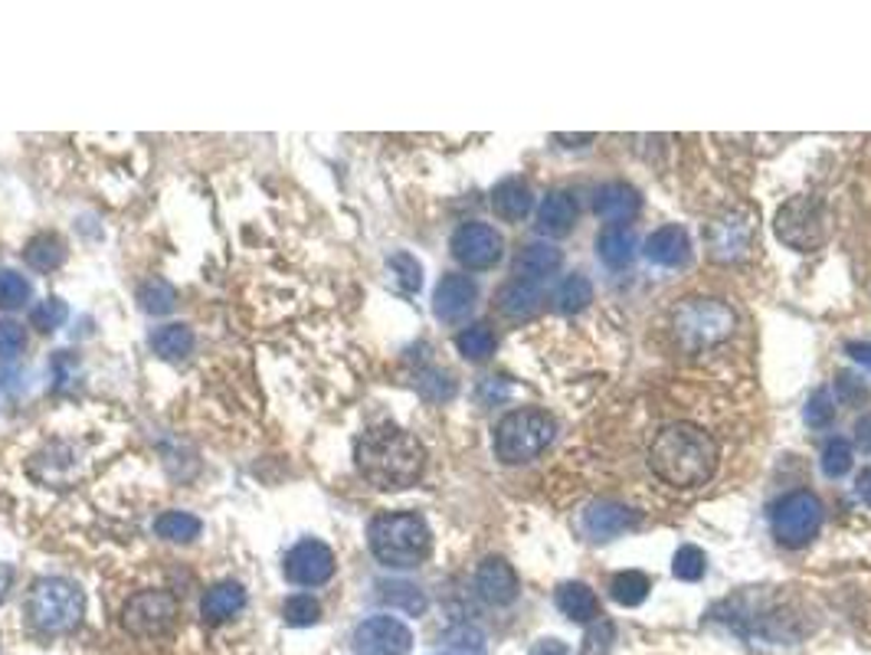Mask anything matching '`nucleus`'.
Masks as SVG:
<instances>
[{
    "instance_id": "1",
    "label": "nucleus",
    "mask_w": 871,
    "mask_h": 655,
    "mask_svg": "<svg viewBox=\"0 0 871 655\" xmlns=\"http://www.w3.org/2000/svg\"><path fill=\"white\" fill-rule=\"evenodd\" d=\"M357 473L380 492H404L416 485L426 469V446L394 423H377L364 429L354 443Z\"/></svg>"
},
{
    "instance_id": "2",
    "label": "nucleus",
    "mask_w": 871,
    "mask_h": 655,
    "mask_svg": "<svg viewBox=\"0 0 871 655\" xmlns=\"http://www.w3.org/2000/svg\"><path fill=\"white\" fill-rule=\"evenodd\" d=\"M649 466L672 488H697L717 469V443L701 426L672 423L652 439Z\"/></svg>"
},
{
    "instance_id": "3",
    "label": "nucleus",
    "mask_w": 871,
    "mask_h": 655,
    "mask_svg": "<svg viewBox=\"0 0 871 655\" xmlns=\"http://www.w3.org/2000/svg\"><path fill=\"white\" fill-rule=\"evenodd\" d=\"M367 544H370V554L384 567L413 570L429 557L433 535H429V525L416 512H384L370 522Z\"/></svg>"
},
{
    "instance_id": "4",
    "label": "nucleus",
    "mask_w": 871,
    "mask_h": 655,
    "mask_svg": "<svg viewBox=\"0 0 871 655\" xmlns=\"http://www.w3.org/2000/svg\"><path fill=\"white\" fill-rule=\"evenodd\" d=\"M734 331H738V311L721 298L692 296L682 298L672 308V335L679 348L689 355H701L724 345L728 338H734Z\"/></svg>"
},
{
    "instance_id": "5",
    "label": "nucleus",
    "mask_w": 871,
    "mask_h": 655,
    "mask_svg": "<svg viewBox=\"0 0 871 655\" xmlns=\"http://www.w3.org/2000/svg\"><path fill=\"white\" fill-rule=\"evenodd\" d=\"M86 594L66 577H43L27 594V616L40 633L62 636L82 623Z\"/></svg>"
},
{
    "instance_id": "6",
    "label": "nucleus",
    "mask_w": 871,
    "mask_h": 655,
    "mask_svg": "<svg viewBox=\"0 0 871 655\" xmlns=\"http://www.w3.org/2000/svg\"><path fill=\"white\" fill-rule=\"evenodd\" d=\"M557 436V419L547 410H512L495 426V456L508 466L531 463Z\"/></svg>"
},
{
    "instance_id": "7",
    "label": "nucleus",
    "mask_w": 871,
    "mask_h": 655,
    "mask_svg": "<svg viewBox=\"0 0 871 655\" xmlns=\"http://www.w3.org/2000/svg\"><path fill=\"white\" fill-rule=\"evenodd\" d=\"M773 234L783 246L796 249V252H815L825 239H829V214L825 204L813 193H800L790 197L776 217H773Z\"/></svg>"
},
{
    "instance_id": "8",
    "label": "nucleus",
    "mask_w": 871,
    "mask_h": 655,
    "mask_svg": "<svg viewBox=\"0 0 871 655\" xmlns=\"http://www.w3.org/2000/svg\"><path fill=\"white\" fill-rule=\"evenodd\" d=\"M822 525V505L813 492H790L773 502L770 508V528L773 537L786 547H803L819 535Z\"/></svg>"
},
{
    "instance_id": "9",
    "label": "nucleus",
    "mask_w": 871,
    "mask_h": 655,
    "mask_svg": "<svg viewBox=\"0 0 871 655\" xmlns=\"http://www.w3.org/2000/svg\"><path fill=\"white\" fill-rule=\"evenodd\" d=\"M704 239H707L711 259H717V262H741L754 249L756 214L751 207H728V210H721L707 224Z\"/></svg>"
},
{
    "instance_id": "10",
    "label": "nucleus",
    "mask_w": 871,
    "mask_h": 655,
    "mask_svg": "<svg viewBox=\"0 0 871 655\" xmlns=\"http://www.w3.org/2000/svg\"><path fill=\"white\" fill-rule=\"evenodd\" d=\"M177 616H180V603L168 591H141V594L131 596L121 609L125 629L138 639H155V636L171 633Z\"/></svg>"
},
{
    "instance_id": "11",
    "label": "nucleus",
    "mask_w": 871,
    "mask_h": 655,
    "mask_svg": "<svg viewBox=\"0 0 871 655\" xmlns=\"http://www.w3.org/2000/svg\"><path fill=\"white\" fill-rule=\"evenodd\" d=\"M335 570H338L335 550L315 537L298 540L283 560V574L295 587H321L335 577Z\"/></svg>"
},
{
    "instance_id": "12",
    "label": "nucleus",
    "mask_w": 871,
    "mask_h": 655,
    "mask_svg": "<svg viewBox=\"0 0 871 655\" xmlns=\"http://www.w3.org/2000/svg\"><path fill=\"white\" fill-rule=\"evenodd\" d=\"M350 649L354 655H409L413 633L397 616H370L354 626Z\"/></svg>"
},
{
    "instance_id": "13",
    "label": "nucleus",
    "mask_w": 871,
    "mask_h": 655,
    "mask_svg": "<svg viewBox=\"0 0 871 655\" xmlns=\"http://www.w3.org/2000/svg\"><path fill=\"white\" fill-rule=\"evenodd\" d=\"M449 249H453V256H456L459 266L472 269V272H482V269H492V266L502 259L505 239H502V234H498L495 227L472 220V224H463V227L453 234Z\"/></svg>"
},
{
    "instance_id": "14",
    "label": "nucleus",
    "mask_w": 871,
    "mask_h": 655,
    "mask_svg": "<svg viewBox=\"0 0 871 655\" xmlns=\"http://www.w3.org/2000/svg\"><path fill=\"white\" fill-rule=\"evenodd\" d=\"M475 594L488 606H512L518 599V574L505 557H488L475 570Z\"/></svg>"
},
{
    "instance_id": "15",
    "label": "nucleus",
    "mask_w": 871,
    "mask_h": 655,
    "mask_svg": "<svg viewBox=\"0 0 871 655\" xmlns=\"http://www.w3.org/2000/svg\"><path fill=\"white\" fill-rule=\"evenodd\" d=\"M583 535L590 540H613V537L626 535L640 525V515L620 502H593L583 512Z\"/></svg>"
},
{
    "instance_id": "16",
    "label": "nucleus",
    "mask_w": 871,
    "mask_h": 655,
    "mask_svg": "<svg viewBox=\"0 0 871 655\" xmlns=\"http://www.w3.org/2000/svg\"><path fill=\"white\" fill-rule=\"evenodd\" d=\"M475 298H478V286L468 279V276H446L436 292H433V311L439 321H459L465 318L472 308H475Z\"/></svg>"
},
{
    "instance_id": "17",
    "label": "nucleus",
    "mask_w": 871,
    "mask_h": 655,
    "mask_svg": "<svg viewBox=\"0 0 871 655\" xmlns=\"http://www.w3.org/2000/svg\"><path fill=\"white\" fill-rule=\"evenodd\" d=\"M577 214H581V207H577L574 193L551 190L537 207V230L544 237H567L577 224Z\"/></svg>"
},
{
    "instance_id": "18",
    "label": "nucleus",
    "mask_w": 871,
    "mask_h": 655,
    "mask_svg": "<svg viewBox=\"0 0 871 655\" xmlns=\"http://www.w3.org/2000/svg\"><path fill=\"white\" fill-rule=\"evenodd\" d=\"M593 210L600 220H610L613 227L616 224H626L640 214V190L630 187V183H603L593 197Z\"/></svg>"
},
{
    "instance_id": "19",
    "label": "nucleus",
    "mask_w": 871,
    "mask_h": 655,
    "mask_svg": "<svg viewBox=\"0 0 871 655\" xmlns=\"http://www.w3.org/2000/svg\"><path fill=\"white\" fill-rule=\"evenodd\" d=\"M689 252H692V239H689V230L685 227H662V230H655L652 237L645 239V256H649V262H655V266H665V269H675V266H682L685 259H689Z\"/></svg>"
},
{
    "instance_id": "20",
    "label": "nucleus",
    "mask_w": 871,
    "mask_h": 655,
    "mask_svg": "<svg viewBox=\"0 0 871 655\" xmlns=\"http://www.w3.org/2000/svg\"><path fill=\"white\" fill-rule=\"evenodd\" d=\"M564 262V252L551 242H527L522 252L515 256V279H527V282H541L547 276H554Z\"/></svg>"
},
{
    "instance_id": "21",
    "label": "nucleus",
    "mask_w": 871,
    "mask_h": 655,
    "mask_svg": "<svg viewBox=\"0 0 871 655\" xmlns=\"http://www.w3.org/2000/svg\"><path fill=\"white\" fill-rule=\"evenodd\" d=\"M243 606H246V591H243L239 584H232V580H224V584H214V587L204 594V599H200V616H204V623L220 626V623L232 619Z\"/></svg>"
},
{
    "instance_id": "22",
    "label": "nucleus",
    "mask_w": 871,
    "mask_h": 655,
    "mask_svg": "<svg viewBox=\"0 0 871 655\" xmlns=\"http://www.w3.org/2000/svg\"><path fill=\"white\" fill-rule=\"evenodd\" d=\"M492 210L508 224H522L531 214V187L522 178H505L492 190Z\"/></svg>"
},
{
    "instance_id": "23",
    "label": "nucleus",
    "mask_w": 871,
    "mask_h": 655,
    "mask_svg": "<svg viewBox=\"0 0 871 655\" xmlns=\"http://www.w3.org/2000/svg\"><path fill=\"white\" fill-rule=\"evenodd\" d=\"M554 599H557L561 613H564L567 619H574V623H596V616H600V599H596V594H593L586 584H577V580L561 584Z\"/></svg>"
},
{
    "instance_id": "24",
    "label": "nucleus",
    "mask_w": 871,
    "mask_h": 655,
    "mask_svg": "<svg viewBox=\"0 0 871 655\" xmlns=\"http://www.w3.org/2000/svg\"><path fill=\"white\" fill-rule=\"evenodd\" d=\"M374 596H377V603H384L390 609H400L407 616H423L426 606H429L426 594L416 584H409V580H380Z\"/></svg>"
},
{
    "instance_id": "25",
    "label": "nucleus",
    "mask_w": 871,
    "mask_h": 655,
    "mask_svg": "<svg viewBox=\"0 0 871 655\" xmlns=\"http://www.w3.org/2000/svg\"><path fill=\"white\" fill-rule=\"evenodd\" d=\"M23 259L37 272H53L66 262V239L59 234H37L23 246Z\"/></svg>"
},
{
    "instance_id": "26",
    "label": "nucleus",
    "mask_w": 871,
    "mask_h": 655,
    "mask_svg": "<svg viewBox=\"0 0 871 655\" xmlns=\"http://www.w3.org/2000/svg\"><path fill=\"white\" fill-rule=\"evenodd\" d=\"M636 256V237L630 227L616 224V227H606L600 234V259L610 266V269H626Z\"/></svg>"
},
{
    "instance_id": "27",
    "label": "nucleus",
    "mask_w": 871,
    "mask_h": 655,
    "mask_svg": "<svg viewBox=\"0 0 871 655\" xmlns=\"http://www.w3.org/2000/svg\"><path fill=\"white\" fill-rule=\"evenodd\" d=\"M541 286L537 282H527V279H512L508 286H502L498 289V308L505 311V315H512V318H524V315H531V311H537V305H541Z\"/></svg>"
},
{
    "instance_id": "28",
    "label": "nucleus",
    "mask_w": 871,
    "mask_h": 655,
    "mask_svg": "<svg viewBox=\"0 0 871 655\" xmlns=\"http://www.w3.org/2000/svg\"><path fill=\"white\" fill-rule=\"evenodd\" d=\"M151 351L161 360H180L194 351V331L187 325H165L151 335Z\"/></svg>"
},
{
    "instance_id": "29",
    "label": "nucleus",
    "mask_w": 871,
    "mask_h": 655,
    "mask_svg": "<svg viewBox=\"0 0 871 655\" xmlns=\"http://www.w3.org/2000/svg\"><path fill=\"white\" fill-rule=\"evenodd\" d=\"M200 532H204V525L190 512H165L155 518V535L175 540V544H190L194 537H200Z\"/></svg>"
},
{
    "instance_id": "30",
    "label": "nucleus",
    "mask_w": 871,
    "mask_h": 655,
    "mask_svg": "<svg viewBox=\"0 0 871 655\" xmlns=\"http://www.w3.org/2000/svg\"><path fill=\"white\" fill-rule=\"evenodd\" d=\"M456 348L468 360H488L495 355V348H498V338H495V331L488 325H472V328H465V331L456 335Z\"/></svg>"
},
{
    "instance_id": "31",
    "label": "nucleus",
    "mask_w": 871,
    "mask_h": 655,
    "mask_svg": "<svg viewBox=\"0 0 871 655\" xmlns=\"http://www.w3.org/2000/svg\"><path fill=\"white\" fill-rule=\"evenodd\" d=\"M138 301H141V308H145L148 315H168V311H175L177 289L168 282V279L155 276V279L141 282V289H138Z\"/></svg>"
},
{
    "instance_id": "32",
    "label": "nucleus",
    "mask_w": 871,
    "mask_h": 655,
    "mask_svg": "<svg viewBox=\"0 0 871 655\" xmlns=\"http://www.w3.org/2000/svg\"><path fill=\"white\" fill-rule=\"evenodd\" d=\"M649 577L640 574V570H623V574H616L613 577V584H610V594L613 599L620 603V606H640L645 603V596H649Z\"/></svg>"
},
{
    "instance_id": "33",
    "label": "nucleus",
    "mask_w": 871,
    "mask_h": 655,
    "mask_svg": "<svg viewBox=\"0 0 871 655\" xmlns=\"http://www.w3.org/2000/svg\"><path fill=\"white\" fill-rule=\"evenodd\" d=\"M554 298H557V308H561L564 315H577V311L586 308V301L593 298V286H590V279H583V276H567Z\"/></svg>"
},
{
    "instance_id": "34",
    "label": "nucleus",
    "mask_w": 871,
    "mask_h": 655,
    "mask_svg": "<svg viewBox=\"0 0 871 655\" xmlns=\"http://www.w3.org/2000/svg\"><path fill=\"white\" fill-rule=\"evenodd\" d=\"M704 570H707V557H704L701 547H695V544L679 547V554H675V560H672V574H675L679 580L695 584V580L704 577Z\"/></svg>"
},
{
    "instance_id": "35",
    "label": "nucleus",
    "mask_w": 871,
    "mask_h": 655,
    "mask_svg": "<svg viewBox=\"0 0 871 655\" xmlns=\"http://www.w3.org/2000/svg\"><path fill=\"white\" fill-rule=\"evenodd\" d=\"M283 619L289 626H315L321 619V603L308 594H295L283 603Z\"/></svg>"
},
{
    "instance_id": "36",
    "label": "nucleus",
    "mask_w": 871,
    "mask_h": 655,
    "mask_svg": "<svg viewBox=\"0 0 871 655\" xmlns=\"http://www.w3.org/2000/svg\"><path fill=\"white\" fill-rule=\"evenodd\" d=\"M66 318H69V305L62 298H47L30 311V325L37 331H57V328H62Z\"/></svg>"
},
{
    "instance_id": "37",
    "label": "nucleus",
    "mask_w": 871,
    "mask_h": 655,
    "mask_svg": "<svg viewBox=\"0 0 871 655\" xmlns=\"http://www.w3.org/2000/svg\"><path fill=\"white\" fill-rule=\"evenodd\" d=\"M30 296H33V286L20 272H13V269L0 272V308H20L23 301H30Z\"/></svg>"
},
{
    "instance_id": "38",
    "label": "nucleus",
    "mask_w": 871,
    "mask_h": 655,
    "mask_svg": "<svg viewBox=\"0 0 871 655\" xmlns=\"http://www.w3.org/2000/svg\"><path fill=\"white\" fill-rule=\"evenodd\" d=\"M852 469V446L845 439H829L822 449V473L829 478H842Z\"/></svg>"
},
{
    "instance_id": "39",
    "label": "nucleus",
    "mask_w": 871,
    "mask_h": 655,
    "mask_svg": "<svg viewBox=\"0 0 871 655\" xmlns=\"http://www.w3.org/2000/svg\"><path fill=\"white\" fill-rule=\"evenodd\" d=\"M416 387L426 400H449L456 394V380L443 370H423L416 377Z\"/></svg>"
},
{
    "instance_id": "40",
    "label": "nucleus",
    "mask_w": 871,
    "mask_h": 655,
    "mask_svg": "<svg viewBox=\"0 0 871 655\" xmlns=\"http://www.w3.org/2000/svg\"><path fill=\"white\" fill-rule=\"evenodd\" d=\"M390 272L397 276V282H400L404 292H419V286H423V266L416 262V256H409V252L390 256Z\"/></svg>"
},
{
    "instance_id": "41",
    "label": "nucleus",
    "mask_w": 871,
    "mask_h": 655,
    "mask_svg": "<svg viewBox=\"0 0 871 655\" xmlns=\"http://www.w3.org/2000/svg\"><path fill=\"white\" fill-rule=\"evenodd\" d=\"M613 636H616V629H613L610 619H596V623H590V629H586V636H583L581 643V655H610Z\"/></svg>"
},
{
    "instance_id": "42",
    "label": "nucleus",
    "mask_w": 871,
    "mask_h": 655,
    "mask_svg": "<svg viewBox=\"0 0 871 655\" xmlns=\"http://www.w3.org/2000/svg\"><path fill=\"white\" fill-rule=\"evenodd\" d=\"M23 348H27V331H23V325L3 318V321H0V360L23 355Z\"/></svg>"
},
{
    "instance_id": "43",
    "label": "nucleus",
    "mask_w": 871,
    "mask_h": 655,
    "mask_svg": "<svg viewBox=\"0 0 871 655\" xmlns=\"http://www.w3.org/2000/svg\"><path fill=\"white\" fill-rule=\"evenodd\" d=\"M443 639L453 646V653H459V655H482V649H485V639H482V633H478V629H472V626H456V629H449Z\"/></svg>"
},
{
    "instance_id": "44",
    "label": "nucleus",
    "mask_w": 871,
    "mask_h": 655,
    "mask_svg": "<svg viewBox=\"0 0 871 655\" xmlns=\"http://www.w3.org/2000/svg\"><path fill=\"white\" fill-rule=\"evenodd\" d=\"M835 417V404H832V394L829 390H819L813 394L810 407H806V423L810 426H825L829 419Z\"/></svg>"
},
{
    "instance_id": "45",
    "label": "nucleus",
    "mask_w": 871,
    "mask_h": 655,
    "mask_svg": "<svg viewBox=\"0 0 871 655\" xmlns=\"http://www.w3.org/2000/svg\"><path fill=\"white\" fill-rule=\"evenodd\" d=\"M531 655H571V649L561 639H541V643H534Z\"/></svg>"
},
{
    "instance_id": "46",
    "label": "nucleus",
    "mask_w": 871,
    "mask_h": 655,
    "mask_svg": "<svg viewBox=\"0 0 871 655\" xmlns=\"http://www.w3.org/2000/svg\"><path fill=\"white\" fill-rule=\"evenodd\" d=\"M855 439H859V449L871 456V414L855 423Z\"/></svg>"
},
{
    "instance_id": "47",
    "label": "nucleus",
    "mask_w": 871,
    "mask_h": 655,
    "mask_svg": "<svg viewBox=\"0 0 871 655\" xmlns=\"http://www.w3.org/2000/svg\"><path fill=\"white\" fill-rule=\"evenodd\" d=\"M10 587H13V567H10V564H0V603L7 599Z\"/></svg>"
},
{
    "instance_id": "48",
    "label": "nucleus",
    "mask_w": 871,
    "mask_h": 655,
    "mask_svg": "<svg viewBox=\"0 0 871 655\" xmlns=\"http://www.w3.org/2000/svg\"><path fill=\"white\" fill-rule=\"evenodd\" d=\"M855 492H859V498H862L865 505H871V469H865V473L859 476V482H855Z\"/></svg>"
},
{
    "instance_id": "49",
    "label": "nucleus",
    "mask_w": 871,
    "mask_h": 655,
    "mask_svg": "<svg viewBox=\"0 0 871 655\" xmlns=\"http://www.w3.org/2000/svg\"><path fill=\"white\" fill-rule=\"evenodd\" d=\"M845 351H849L852 358H859V360H865V364H871V348H869V345H849Z\"/></svg>"
},
{
    "instance_id": "50",
    "label": "nucleus",
    "mask_w": 871,
    "mask_h": 655,
    "mask_svg": "<svg viewBox=\"0 0 871 655\" xmlns=\"http://www.w3.org/2000/svg\"><path fill=\"white\" fill-rule=\"evenodd\" d=\"M557 141H571V148H577V145L593 141V135H557Z\"/></svg>"
},
{
    "instance_id": "51",
    "label": "nucleus",
    "mask_w": 871,
    "mask_h": 655,
    "mask_svg": "<svg viewBox=\"0 0 871 655\" xmlns=\"http://www.w3.org/2000/svg\"><path fill=\"white\" fill-rule=\"evenodd\" d=\"M439 655H459V653H439Z\"/></svg>"
}]
</instances>
